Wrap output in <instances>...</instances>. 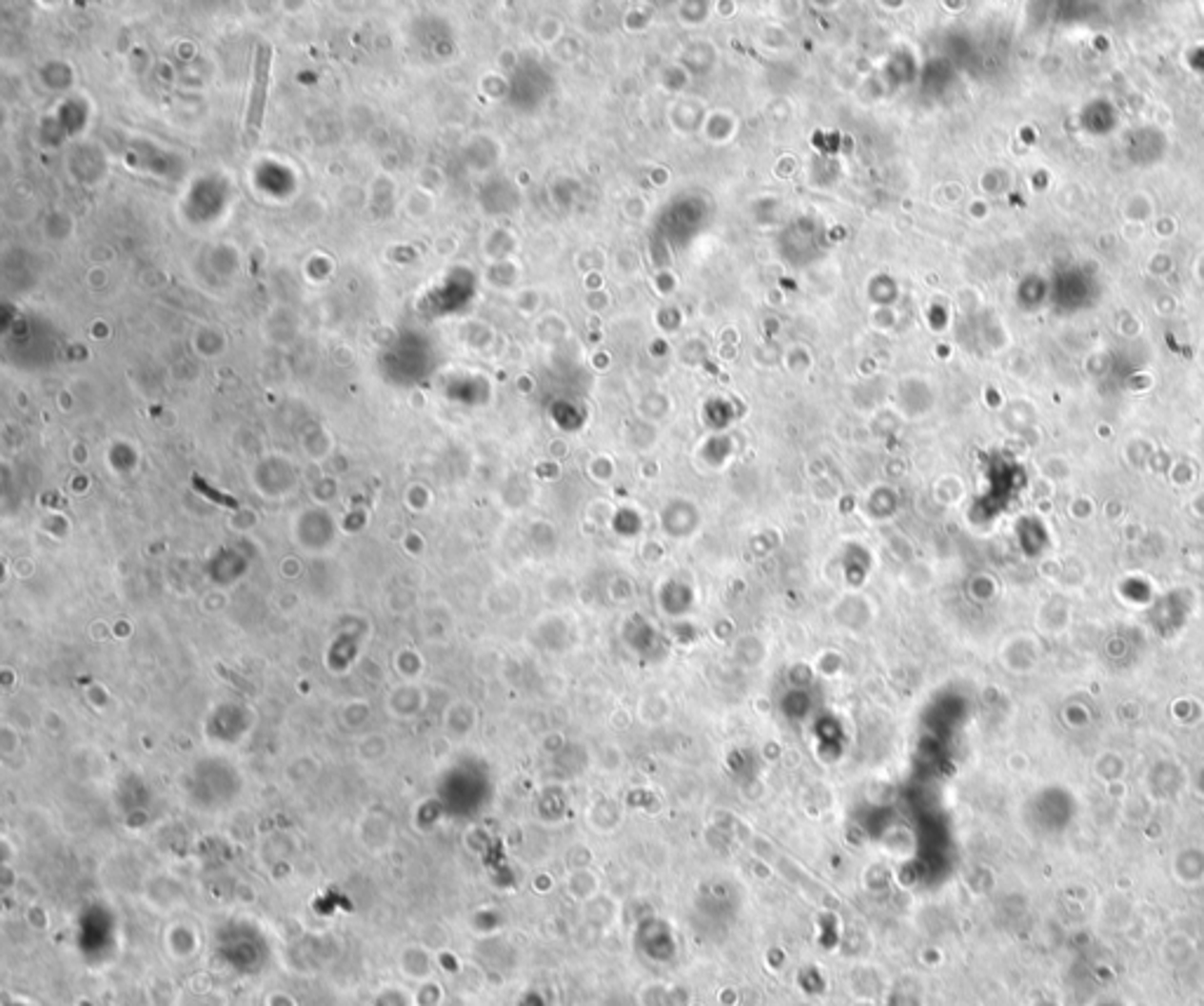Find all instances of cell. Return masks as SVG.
<instances>
[{
  "label": "cell",
  "mask_w": 1204,
  "mask_h": 1006,
  "mask_svg": "<svg viewBox=\"0 0 1204 1006\" xmlns=\"http://www.w3.org/2000/svg\"><path fill=\"white\" fill-rule=\"evenodd\" d=\"M271 62H273L271 45H259L257 54H254L252 94H249V108H247L249 137H254L264 123V111H266V102H268V85H271Z\"/></svg>",
  "instance_id": "1"
}]
</instances>
